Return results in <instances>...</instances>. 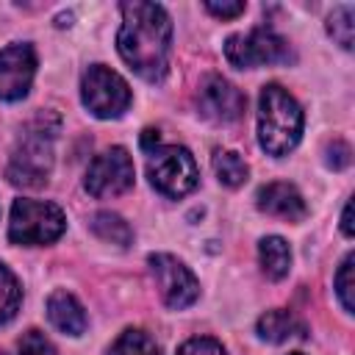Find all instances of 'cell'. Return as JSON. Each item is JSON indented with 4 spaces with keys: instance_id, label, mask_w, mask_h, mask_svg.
Instances as JSON below:
<instances>
[{
    "instance_id": "cell-1",
    "label": "cell",
    "mask_w": 355,
    "mask_h": 355,
    "mask_svg": "<svg viewBox=\"0 0 355 355\" xmlns=\"http://www.w3.org/2000/svg\"><path fill=\"white\" fill-rule=\"evenodd\" d=\"M119 55L144 80H161L169 69L172 19L155 3H122V28L116 36Z\"/></svg>"
},
{
    "instance_id": "cell-2",
    "label": "cell",
    "mask_w": 355,
    "mask_h": 355,
    "mask_svg": "<svg viewBox=\"0 0 355 355\" xmlns=\"http://www.w3.org/2000/svg\"><path fill=\"white\" fill-rule=\"evenodd\" d=\"M302 108L300 103L277 83L261 89L258 97V141L261 147L280 158L291 153L302 136Z\"/></svg>"
},
{
    "instance_id": "cell-3",
    "label": "cell",
    "mask_w": 355,
    "mask_h": 355,
    "mask_svg": "<svg viewBox=\"0 0 355 355\" xmlns=\"http://www.w3.org/2000/svg\"><path fill=\"white\" fill-rule=\"evenodd\" d=\"M58 130V119L55 116H44L39 114L28 130L22 133V139L14 147L11 164H8V180L14 186H25V189H39L47 183L50 172H53V139Z\"/></svg>"
},
{
    "instance_id": "cell-4",
    "label": "cell",
    "mask_w": 355,
    "mask_h": 355,
    "mask_svg": "<svg viewBox=\"0 0 355 355\" xmlns=\"http://www.w3.org/2000/svg\"><path fill=\"white\" fill-rule=\"evenodd\" d=\"M67 230V216L58 205L42 200H14L11 219H8V239L14 244L36 247L53 244Z\"/></svg>"
},
{
    "instance_id": "cell-5",
    "label": "cell",
    "mask_w": 355,
    "mask_h": 355,
    "mask_svg": "<svg viewBox=\"0 0 355 355\" xmlns=\"http://www.w3.org/2000/svg\"><path fill=\"white\" fill-rule=\"evenodd\" d=\"M147 178H150L153 189H158L164 197H183V194L194 191L200 172H197L194 155L186 147L166 144V147H155L150 153Z\"/></svg>"
},
{
    "instance_id": "cell-6",
    "label": "cell",
    "mask_w": 355,
    "mask_h": 355,
    "mask_svg": "<svg viewBox=\"0 0 355 355\" xmlns=\"http://www.w3.org/2000/svg\"><path fill=\"white\" fill-rule=\"evenodd\" d=\"M80 97H83V105L94 116L114 119L130 105V86L114 69H108L103 64H94V67H89L83 72Z\"/></svg>"
},
{
    "instance_id": "cell-7",
    "label": "cell",
    "mask_w": 355,
    "mask_h": 355,
    "mask_svg": "<svg viewBox=\"0 0 355 355\" xmlns=\"http://www.w3.org/2000/svg\"><path fill=\"white\" fill-rule=\"evenodd\" d=\"M225 58L239 69H255L263 64H280L291 58L286 39H280L269 28H252L247 33H236L225 42Z\"/></svg>"
},
{
    "instance_id": "cell-8",
    "label": "cell",
    "mask_w": 355,
    "mask_h": 355,
    "mask_svg": "<svg viewBox=\"0 0 355 355\" xmlns=\"http://www.w3.org/2000/svg\"><path fill=\"white\" fill-rule=\"evenodd\" d=\"M133 158L125 147H108L86 169V191L92 197H116L133 186Z\"/></svg>"
},
{
    "instance_id": "cell-9",
    "label": "cell",
    "mask_w": 355,
    "mask_h": 355,
    "mask_svg": "<svg viewBox=\"0 0 355 355\" xmlns=\"http://www.w3.org/2000/svg\"><path fill=\"white\" fill-rule=\"evenodd\" d=\"M150 269L155 275V283L161 288V297L164 302L172 308V311H183L189 308L197 297H200V283L197 277L191 275V269L178 261L175 255H166V252H155L150 255Z\"/></svg>"
},
{
    "instance_id": "cell-10",
    "label": "cell",
    "mask_w": 355,
    "mask_h": 355,
    "mask_svg": "<svg viewBox=\"0 0 355 355\" xmlns=\"http://www.w3.org/2000/svg\"><path fill=\"white\" fill-rule=\"evenodd\" d=\"M36 75V53L28 42L0 50V100H22Z\"/></svg>"
},
{
    "instance_id": "cell-11",
    "label": "cell",
    "mask_w": 355,
    "mask_h": 355,
    "mask_svg": "<svg viewBox=\"0 0 355 355\" xmlns=\"http://www.w3.org/2000/svg\"><path fill=\"white\" fill-rule=\"evenodd\" d=\"M244 105H247V97L219 75L205 78L197 92V108L211 122H233L244 114Z\"/></svg>"
},
{
    "instance_id": "cell-12",
    "label": "cell",
    "mask_w": 355,
    "mask_h": 355,
    "mask_svg": "<svg viewBox=\"0 0 355 355\" xmlns=\"http://www.w3.org/2000/svg\"><path fill=\"white\" fill-rule=\"evenodd\" d=\"M255 205L269 214V216H280V219H288V222H300L308 208H305V200L302 194L297 191V186L291 183H283V180H275V183H266L258 189L255 194Z\"/></svg>"
},
{
    "instance_id": "cell-13",
    "label": "cell",
    "mask_w": 355,
    "mask_h": 355,
    "mask_svg": "<svg viewBox=\"0 0 355 355\" xmlns=\"http://www.w3.org/2000/svg\"><path fill=\"white\" fill-rule=\"evenodd\" d=\"M47 316H50L53 327L67 333V336H80L89 324L83 305L69 291H53L47 297Z\"/></svg>"
},
{
    "instance_id": "cell-14",
    "label": "cell",
    "mask_w": 355,
    "mask_h": 355,
    "mask_svg": "<svg viewBox=\"0 0 355 355\" xmlns=\"http://www.w3.org/2000/svg\"><path fill=\"white\" fill-rule=\"evenodd\" d=\"M255 333L263 338V341H272V344H283V341H291V338H302L305 336V324L288 313V311H266L258 324H255Z\"/></svg>"
},
{
    "instance_id": "cell-15",
    "label": "cell",
    "mask_w": 355,
    "mask_h": 355,
    "mask_svg": "<svg viewBox=\"0 0 355 355\" xmlns=\"http://www.w3.org/2000/svg\"><path fill=\"white\" fill-rule=\"evenodd\" d=\"M258 258H261V269L266 272V277L280 280L288 275L291 269V250L286 244V239L280 236H266L258 244Z\"/></svg>"
},
{
    "instance_id": "cell-16",
    "label": "cell",
    "mask_w": 355,
    "mask_h": 355,
    "mask_svg": "<svg viewBox=\"0 0 355 355\" xmlns=\"http://www.w3.org/2000/svg\"><path fill=\"white\" fill-rule=\"evenodd\" d=\"M92 230H94L103 241H111V244H119V247H128V244L133 241V230H130V225H128L122 216L111 214V211H100V214H94V219H92Z\"/></svg>"
},
{
    "instance_id": "cell-17",
    "label": "cell",
    "mask_w": 355,
    "mask_h": 355,
    "mask_svg": "<svg viewBox=\"0 0 355 355\" xmlns=\"http://www.w3.org/2000/svg\"><path fill=\"white\" fill-rule=\"evenodd\" d=\"M214 172H216V178H219V183H225V186H230V189L241 186V183L247 180V175H250L247 164H244L241 155L233 153V150H216V153H214Z\"/></svg>"
},
{
    "instance_id": "cell-18",
    "label": "cell",
    "mask_w": 355,
    "mask_h": 355,
    "mask_svg": "<svg viewBox=\"0 0 355 355\" xmlns=\"http://www.w3.org/2000/svg\"><path fill=\"white\" fill-rule=\"evenodd\" d=\"M22 302V288L17 283V277L11 275V269L6 263H0V324L11 322L19 311Z\"/></svg>"
},
{
    "instance_id": "cell-19",
    "label": "cell",
    "mask_w": 355,
    "mask_h": 355,
    "mask_svg": "<svg viewBox=\"0 0 355 355\" xmlns=\"http://www.w3.org/2000/svg\"><path fill=\"white\" fill-rule=\"evenodd\" d=\"M108 355H161L155 338H150L144 330H125L111 344Z\"/></svg>"
},
{
    "instance_id": "cell-20",
    "label": "cell",
    "mask_w": 355,
    "mask_h": 355,
    "mask_svg": "<svg viewBox=\"0 0 355 355\" xmlns=\"http://www.w3.org/2000/svg\"><path fill=\"white\" fill-rule=\"evenodd\" d=\"M352 19H355L352 6H336L333 14L327 17V31L344 50H352Z\"/></svg>"
},
{
    "instance_id": "cell-21",
    "label": "cell",
    "mask_w": 355,
    "mask_h": 355,
    "mask_svg": "<svg viewBox=\"0 0 355 355\" xmlns=\"http://www.w3.org/2000/svg\"><path fill=\"white\" fill-rule=\"evenodd\" d=\"M336 294H338L344 311L352 313V308H355V305H352V255H347V258L341 261V266H338V275H336Z\"/></svg>"
},
{
    "instance_id": "cell-22",
    "label": "cell",
    "mask_w": 355,
    "mask_h": 355,
    "mask_svg": "<svg viewBox=\"0 0 355 355\" xmlns=\"http://www.w3.org/2000/svg\"><path fill=\"white\" fill-rule=\"evenodd\" d=\"M17 355H58V352H55V347L44 338V333L28 330V333L19 338V344H17Z\"/></svg>"
},
{
    "instance_id": "cell-23",
    "label": "cell",
    "mask_w": 355,
    "mask_h": 355,
    "mask_svg": "<svg viewBox=\"0 0 355 355\" xmlns=\"http://www.w3.org/2000/svg\"><path fill=\"white\" fill-rule=\"evenodd\" d=\"M178 355H227V352H225V347L216 338L197 336V338H189L186 344H180Z\"/></svg>"
},
{
    "instance_id": "cell-24",
    "label": "cell",
    "mask_w": 355,
    "mask_h": 355,
    "mask_svg": "<svg viewBox=\"0 0 355 355\" xmlns=\"http://www.w3.org/2000/svg\"><path fill=\"white\" fill-rule=\"evenodd\" d=\"M205 8L219 19H233L244 11V3H205Z\"/></svg>"
},
{
    "instance_id": "cell-25",
    "label": "cell",
    "mask_w": 355,
    "mask_h": 355,
    "mask_svg": "<svg viewBox=\"0 0 355 355\" xmlns=\"http://www.w3.org/2000/svg\"><path fill=\"white\" fill-rule=\"evenodd\" d=\"M330 150H336V155H327V164H330L333 169H341V166L349 164V147H347L344 141H333Z\"/></svg>"
},
{
    "instance_id": "cell-26",
    "label": "cell",
    "mask_w": 355,
    "mask_h": 355,
    "mask_svg": "<svg viewBox=\"0 0 355 355\" xmlns=\"http://www.w3.org/2000/svg\"><path fill=\"white\" fill-rule=\"evenodd\" d=\"M341 230L344 236H352V205L349 202L344 205V214H341Z\"/></svg>"
},
{
    "instance_id": "cell-27",
    "label": "cell",
    "mask_w": 355,
    "mask_h": 355,
    "mask_svg": "<svg viewBox=\"0 0 355 355\" xmlns=\"http://www.w3.org/2000/svg\"><path fill=\"white\" fill-rule=\"evenodd\" d=\"M291 355H302V352H291Z\"/></svg>"
}]
</instances>
